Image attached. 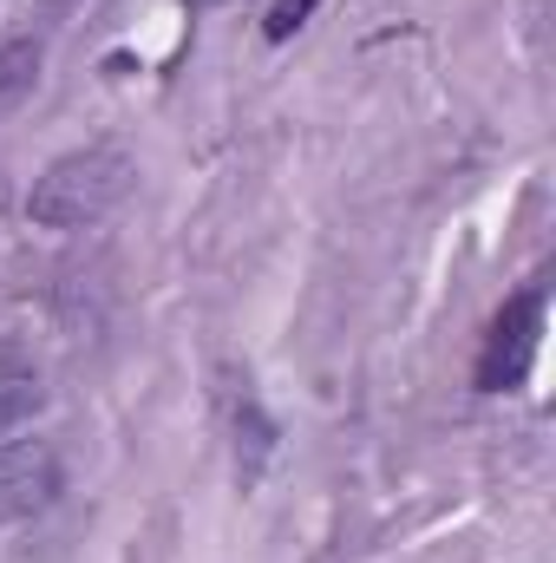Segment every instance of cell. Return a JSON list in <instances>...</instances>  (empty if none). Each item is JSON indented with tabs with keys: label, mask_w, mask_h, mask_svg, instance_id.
Wrapping results in <instances>:
<instances>
[{
	"label": "cell",
	"mask_w": 556,
	"mask_h": 563,
	"mask_svg": "<svg viewBox=\"0 0 556 563\" xmlns=\"http://www.w3.org/2000/svg\"><path fill=\"white\" fill-rule=\"evenodd\" d=\"M537 334H544V282L518 288L498 308V321H491V334L478 347V367H471L478 394H511L531 374V361H537Z\"/></svg>",
	"instance_id": "cell-2"
},
{
	"label": "cell",
	"mask_w": 556,
	"mask_h": 563,
	"mask_svg": "<svg viewBox=\"0 0 556 563\" xmlns=\"http://www.w3.org/2000/svg\"><path fill=\"white\" fill-rule=\"evenodd\" d=\"M314 7H321V0H276V7H269V20H263V33H269V40H288Z\"/></svg>",
	"instance_id": "cell-6"
},
{
	"label": "cell",
	"mask_w": 556,
	"mask_h": 563,
	"mask_svg": "<svg viewBox=\"0 0 556 563\" xmlns=\"http://www.w3.org/2000/svg\"><path fill=\"white\" fill-rule=\"evenodd\" d=\"M40 407H46V387H40V374H33V367H20V361H0V432L26 426Z\"/></svg>",
	"instance_id": "cell-5"
},
{
	"label": "cell",
	"mask_w": 556,
	"mask_h": 563,
	"mask_svg": "<svg viewBox=\"0 0 556 563\" xmlns=\"http://www.w3.org/2000/svg\"><path fill=\"white\" fill-rule=\"evenodd\" d=\"M132 177H138V164H132L125 144H86V151H66V157L46 164V177L33 184L26 217H33L40 230H92V223H105V217L125 203Z\"/></svg>",
	"instance_id": "cell-1"
},
{
	"label": "cell",
	"mask_w": 556,
	"mask_h": 563,
	"mask_svg": "<svg viewBox=\"0 0 556 563\" xmlns=\"http://www.w3.org/2000/svg\"><path fill=\"white\" fill-rule=\"evenodd\" d=\"M59 498V459L46 439H13L0 445V531L40 518Z\"/></svg>",
	"instance_id": "cell-3"
},
{
	"label": "cell",
	"mask_w": 556,
	"mask_h": 563,
	"mask_svg": "<svg viewBox=\"0 0 556 563\" xmlns=\"http://www.w3.org/2000/svg\"><path fill=\"white\" fill-rule=\"evenodd\" d=\"M40 66H46V46L40 40H7L0 46V119L40 86Z\"/></svg>",
	"instance_id": "cell-4"
}]
</instances>
